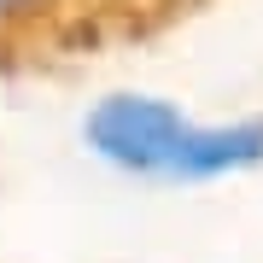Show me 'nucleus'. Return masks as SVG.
Listing matches in <instances>:
<instances>
[{"instance_id":"1","label":"nucleus","mask_w":263,"mask_h":263,"mask_svg":"<svg viewBox=\"0 0 263 263\" xmlns=\"http://www.w3.org/2000/svg\"><path fill=\"white\" fill-rule=\"evenodd\" d=\"M211 0H0V76L88 65L158 41Z\"/></svg>"}]
</instances>
